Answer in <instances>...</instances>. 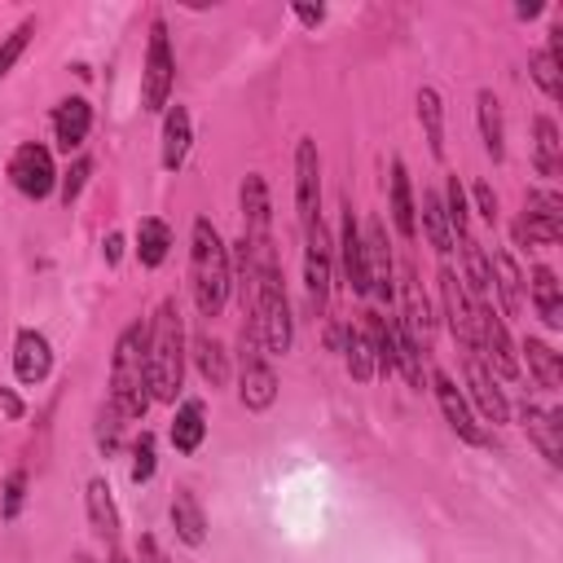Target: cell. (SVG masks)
Segmentation results:
<instances>
[{"label":"cell","instance_id":"obj_1","mask_svg":"<svg viewBox=\"0 0 563 563\" xmlns=\"http://www.w3.org/2000/svg\"><path fill=\"white\" fill-rule=\"evenodd\" d=\"M189 286H194V303L202 317H220L229 286H233V264H229V246L220 238V229L198 216L194 220V238H189Z\"/></svg>","mask_w":563,"mask_h":563},{"label":"cell","instance_id":"obj_2","mask_svg":"<svg viewBox=\"0 0 563 563\" xmlns=\"http://www.w3.org/2000/svg\"><path fill=\"white\" fill-rule=\"evenodd\" d=\"M145 365H150V396L176 400L185 378V325H180L176 299H163L145 330Z\"/></svg>","mask_w":563,"mask_h":563},{"label":"cell","instance_id":"obj_3","mask_svg":"<svg viewBox=\"0 0 563 563\" xmlns=\"http://www.w3.org/2000/svg\"><path fill=\"white\" fill-rule=\"evenodd\" d=\"M110 405H114L123 418H145V409L154 405L141 321L123 325V334H119V343H114V356H110Z\"/></svg>","mask_w":563,"mask_h":563},{"label":"cell","instance_id":"obj_4","mask_svg":"<svg viewBox=\"0 0 563 563\" xmlns=\"http://www.w3.org/2000/svg\"><path fill=\"white\" fill-rule=\"evenodd\" d=\"M238 400L246 409H268L277 400V374L264 361V347H260L251 321L242 325V339H238Z\"/></svg>","mask_w":563,"mask_h":563},{"label":"cell","instance_id":"obj_5","mask_svg":"<svg viewBox=\"0 0 563 563\" xmlns=\"http://www.w3.org/2000/svg\"><path fill=\"white\" fill-rule=\"evenodd\" d=\"M172 84H176V57H172V44H167V26L154 22L150 26V48H145V70H141V106L145 110H167Z\"/></svg>","mask_w":563,"mask_h":563},{"label":"cell","instance_id":"obj_6","mask_svg":"<svg viewBox=\"0 0 563 563\" xmlns=\"http://www.w3.org/2000/svg\"><path fill=\"white\" fill-rule=\"evenodd\" d=\"M330 268H334V251H330L325 224L312 220L303 229V290H308L312 312H325V303H330Z\"/></svg>","mask_w":563,"mask_h":563},{"label":"cell","instance_id":"obj_7","mask_svg":"<svg viewBox=\"0 0 563 563\" xmlns=\"http://www.w3.org/2000/svg\"><path fill=\"white\" fill-rule=\"evenodd\" d=\"M9 180H13V189L18 194H26V198H48L53 194V185H57V167H53V154L44 150V145H35V141H26V145H18L13 150V158H9Z\"/></svg>","mask_w":563,"mask_h":563},{"label":"cell","instance_id":"obj_8","mask_svg":"<svg viewBox=\"0 0 563 563\" xmlns=\"http://www.w3.org/2000/svg\"><path fill=\"white\" fill-rule=\"evenodd\" d=\"M515 238H519L523 246H532V242H541V246L559 242V238H563V202H559V194L532 189L528 202H523V216H519V224H515Z\"/></svg>","mask_w":563,"mask_h":563},{"label":"cell","instance_id":"obj_9","mask_svg":"<svg viewBox=\"0 0 563 563\" xmlns=\"http://www.w3.org/2000/svg\"><path fill=\"white\" fill-rule=\"evenodd\" d=\"M475 352H484L501 378H519V356H515V343L506 334V321L488 303H475Z\"/></svg>","mask_w":563,"mask_h":563},{"label":"cell","instance_id":"obj_10","mask_svg":"<svg viewBox=\"0 0 563 563\" xmlns=\"http://www.w3.org/2000/svg\"><path fill=\"white\" fill-rule=\"evenodd\" d=\"M295 207H299L303 229L312 220H321V154H317L312 136H303L295 150Z\"/></svg>","mask_w":563,"mask_h":563},{"label":"cell","instance_id":"obj_11","mask_svg":"<svg viewBox=\"0 0 563 563\" xmlns=\"http://www.w3.org/2000/svg\"><path fill=\"white\" fill-rule=\"evenodd\" d=\"M440 303H444V321H449V334L475 352V299L466 295L462 277L453 268H440Z\"/></svg>","mask_w":563,"mask_h":563},{"label":"cell","instance_id":"obj_12","mask_svg":"<svg viewBox=\"0 0 563 563\" xmlns=\"http://www.w3.org/2000/svg\"><path fill=\"white\" fill-rule=\"evenodd\" d=\"M365 277H369V295H378L383 303H391L396 295V264H391V246H387V229L383 220H369L365 233Z\"/></svg>","mask_w":563,"mask_h":563},{"label":"cell","instance_id":"obj_13","mask_svg":"<svg viewBox=\"0 0 563 563\" xmlns=\"http://www.w3.org/2000/svg\"><path fill=\"white\" fill-rule=\"evenodd\" d=\"M339 264L343 277L352 286V295H369V277H365V242H361V224L352 211V198H343V220H339Z\"/></svg>","mask_w":563,"mask_h":563},{"label":"cell","instance_id":"obj_14","mask_svg":"<svg viewBox=\"0 0 563 563\" xmlns=\"http://www.w3.org/2000/svg\"><path fill=\"white\" fill-rule=\"evenodd\" d=\"M431 387H435V400H440L444 422H449L466 444H484V431H479V422H475V413H471L466 396L457 391V383H453L444 369H435V374H431Z\"/></svg>","mask_w":563,"mask_h":563},{"label":"cell","instance_id":"obj_15","mask_svg":"<svg viewBox=\"0 0 563 563\" xmlns=\"http://www.w3.org/2000/svg\"><path fill=\"white\" fill-rule=\"evenodd\" d=\"M238 198H242V238H246V242H264V238H268V220H273L264 176H260V172H246Z\"/></svg>","mask_w":563,"mask_h":563},{"label":"cell","instance_id":"obj_16","mask_svg":"<svg viewBox=\"0 0 563 563\" xmlns=\"http://www.w3.org/2000/svg\"><path fill=\"white\" fill-rule=\"evenodd\" d=\"M466 387H471V400H475V409H479L488 422H506V418H510V405H506L501 387L493 383L488 365L479 361V352H466Z\"/></svg>","mask_w":563,"mask_h":563},{"label":"cell","instance_id":"obj_17","mask_svg":"<svg viewBox=\"0 0 563 563\" xmlns=\"http://www.w3.org/2000/svg\"><path fill=\"white\" fill-rule=\"evenodd\" d=\"M48 369H53V347H48V339H44L40 330H18V339H13V374H18L22 383H44Z\"/></svg>","mask_w":563,"mask_h":563},{"label":"cell","instance_id":"obj_18","mask_svg":"<svg viewBox=\"0 0 563 563\" xmlns=\"http://www.w3.org/2000/svg\"><path fill=\"white\" fill-rule=\"evenodd\" d=\"M92 128V106L84 97H62L57 110H53V136H57V150H79L84 136Z\"/></svg>","mask_w":563,"mask_h":563},{"label":"cell","instance_id":"obj_19","mask_svg":"<svg viewBox=\"0 0 563 563\" xmlns=\"http://www.w3.org/2000/svg\"><path fill=\"white\" fill-rule=\"evenodd\" d=\"M418 347L431 339V303H427V295H422V282L413 277V273H405V286H400V321H396Z\"/></svg>","mask_w":563,"mask_h":563},{"label":"cell","instance_id":"obj_20","mask_svg":"<svg viewBox=\"0 0 563 563\" xmlns=\"http://www.w3.org/2000/svg\"><path fill=\"white\" fill-rule=\"evenodd\" d=\"M189 136H194L189 110H185V106H167V114H163V167H167V172H180V167H185V158H189Z\"/></svg>","mask_w":563,"mask_h":563},{"label":"cell","instance_id":"obj_21","mask_svg":"<svg viewBox=\"0 0 563 563\" xmlns=\"http://www.w3.org/2000/svg\"><path fill=\"white\" fill-rule=\"evenodd\" d=\"M488 273H493V290H497V299H501V312L515 317V312L523 308V273H519L515 255H510V251H493Z\"/></svg>","mask_w":563,"mask_h":563},{"label":"cell","instance_id":"obj_22","mask_svg":"<svg viewBox=\"0 0 563 563\" xmlns=\"http://www.w3.org/2000/svg\"><path fill=\"white\" fill-rule=\"evenodd\" d=\"M523 431L528 440L541 449V457L550 466L563 462V444H559V413L554 409H537V405H523Z\"/></svg>","mask_w":563,"mask_h":563},{"label":"cell","instance_id":"obj_23","mask_svg":"<svg viewBox=\"0 0 563 563\" xmlns=\"http://www.w3.org/2000/svg\"><path fill=\"white\" fill-rule=\"evenodd\" d=\"M391 224H396L400 238H413L418 233V207H413L405 158H391Z\"/></svg>","mask_w":563,"mask_h":563},{"label":"cell","instance_id":"obj_24","mask_svg":"<svg viewBox=\"0 0 563 563\" xmlns=\"http://www.w3.org/2000/svg\"><path fill=\"white\" fill-rule=\"evenodd\" d=\"M475 119H479V136H484L488 158L501 163V158H506V123H501V101H497L488 88L475 97Z\"/></svg>","mask_w":563,"mask_h":563},{"label":"cell","instance_id":"obj_25","mask_svg":"<svg viewBox=\"0 0 563 563\" xmlns=\"http://www.w3.org/2000/svg\"><path fill=\"white\" fill-rule=\"evenodd\" d=\"M172 528H176V537L185 545H202L207 541V515H202V506H198V497L189 488H176V497H172Z\"/></svg>","mask_w":563,"mask_h":563},{"label":"cell","instance_id":"obj_26","mask_svg":"<svg viewBox=\"0 0 563 563\" xmlns=\"http://www.w3.org/2000/svg\"><path fill=\"white\" fill-rule=\"evenodd\" d=\"M167 251H172V229H167V220L145 216V220L136 224V260H141L145 268H158V264L167 260Z\"/></svg>","mask_w":563,"mask_h":563},{"label":"cell","instance_id":"obj_27","mask_svg":"<svg viewBox=\"0 0 563 563\" xmlns=\"http://www.w3.org/2000/svg\"><path fill=\"white\" fill-rule=\"evenodd\" d=\"M532 308H537V317L550 325V330H559L563 325V295H559V277L541 264V268H532Z\"/></svg>","mask_w":563,"mask_h":563},{"label":"cell","instance_id":"obj_28","mask_svg":"<svg viewBox=\"0 0 563 563\" xmlns=\"http://www.w3.org/2000/svg\"><path fill=\"white\" fill-rule=\"evenodd\" d=\"M189 356H194V365H198V374H202V383H207V387H224V383H229V352H224V343H220V339L198 334Z\"/></svg>","mask_w":563,"mask_h":563},{"label":"cell","instance_id":"obj_29","mask_svg":"<svg viewBox=\"0 0 563 563\" xmlns=\"http://www.w3.org/2000/svg\"><path fill=\"white\" fill-rule=\"evenodd\" d=\"M172 449L176 453H194L198 444H202V435H207V418H202V400H185L180 409H176V418H172Z\"/></svg>","mask_w":563,"mask_h":563},{"label":"cell","instance_id":"obj_30","mask_svg":"<svg viewBox=\"0 0 563 563\" xmlns=\"http://www.w3.org/2000/svg\"><path fill=\"white\" fill-rule=\"evenodd\" d=\"M88 519H92V528L110 541V545H119V510H114V497H110V484L106 479H88Z\"/></svg>","mask_w":563,"mask_h":563},{"label":"cell","instance_id":"obj_31","mask_svg":"<svg viewBox=\"0 0 563 563\" xmlns=\"http://www.w3.org/2000/svg\"><path fill=\"white\" fill-rule=\"evenodd\" d=\"M559 35H563V26L554 22V26H550V44H545L541 53H532V79L541 84V92H545L550 101L563 97V84H559Z\"/></svg>","mask_w":563,"mask_h":563},{"label":"cell","instance_id":"obj_32","mask_svg":"<svg viewBox=\"0 0 563 563\" xmlns=\"http://www.w3.org/2000/svg\"><path fill=\"white\" fill-rule=\"evenodd\" d=\"M523 356H528V369H532L537 387H541V391H559V383H563L559 352H554L550 343H541V339H528V343H523Z\"/></svg>","mask_w":563,"mask_h":563},{"label":"cell","instance_id":"obj_33","mask_svg":"<svg viewBox=\"0 0 563 563\" xmlns=\"http://www.w3.org/2000/svg\"><path fill=\"white\" fill-rule=\"evenodd\" d=\"M418 123L427 132L431 158H444V106H440V92L435 88H422L418 92Z\"/></svg>","mask_w":563,"mask_h":563},{"label":"cell","instance_id":"obj_34","mask_svg":"<svg viewBox=\"0 0 563 563\" xmlns=\"http://www.w3.org/2000/svg\"><path fill=\"white\" fill-rule=\"evenodd\" d=\"M422 229H427V242L435 246V255L453 251V229H449V216H444V198L435 189L422 194Z\"/></svg>","mask_w":563,"mask_h":563},{"label":"cell","instance_id":"obj_35","mask_svg":"<svg viewBox=\"0 0 563 563\" xmlns=\"http://www.w3.org/2000/svg\"><path fill=\"white\" fill-rule=\"evenodd\" d=\"M343 361H347V374L356 378V383H369L378 369H374V347H369V339H365V330H343Z\"/></svg>","mask_w":563,"mask_h":563},{"label":"cell","instance_id":"obj_36","mask_svg":"<svg viewBox=\"0 0 563 563\" xmlns=\"http://www.w3.org/2000/svg\"><path fill=\"white\" fill-rule=\"evenodd\" d=\"M532 128H537V172H541V176H559V167H563V158H559L563 141H559L554 119H545V114H541Z\"/></svg>","mask_w":563,"mask_h":563},{"label":"cell","instance_id":"obj_37","mask_svg":"<svg viewBox=\"0 0 563 563\" xmlns=\"http://www.w3.org/2000/svg\"><path fill=\"white\" fill-rule=\"evenodd\" d=\"M440 198H444V216H449L453 238H457V233H471V207H466V189H462L457 176H449V185H444Z\"/></svg>","mask_w":563,"mask_h":563},{"label":"cell","instance_id":"obj_38","mask_svg":"<svg viewBox=\"0 0 563 563\" xmlns=\"http://www.w3.org/2000/svg\"><path fill=\"white\" fill-rule=\"evenodd\" d=\"M31 35H35V18H26V22H18L4 40H0V79L13 70V62L26 53V44H31Z\"/></svg>","mask_w":563,"mask_h":563},{"label":"cell","instance_id":"obj_39","mask_svg":"<svg viewBox=\"0 0 563 563\" xmlns=\"http://www.w3.org/2000/svg\"><path fill=\"white\" fill-rule=\"evenodd\" d=\"M154 466H158V444H154L150 431H141L136 444H132V484L154 479Z\"/></svg>","mask_w":563,"mask_h":563},{"label":"cell","instance_id":"obj_40","mask_svg":"<svg viewBox=\"0 0 563 563\" xmlns=\"http://www.w3.org/2000/svg\"><path fill=\"white\" fill-rule=\"evenodd\" d=\"M88 172H92V163H88V158H75V163H70V172L62 176V202H66V207L79 198V189H84Z\"/></svg>","mask_w":563,"mask_h":563},{"label":"cell","instance_id":"obj_41","mask_svg":"<svg viewBox=\"0 0 563 563\" xmlns=\"http://www.w3.org/2000/svg\"><path fill=\"white\" fill-rule=\"evenodd\" d=\"M119 418H123V413H119L114 405H110V409L101 413V427H97V440H101V449H106V453H114V449H119Z\"/></svg>","mask_w":563,"mask_h":563},{"label":"cell","instance_id":"obj_42","mask_svg":"<svg viewBox=\"0 0 563 563\" xmlns=\"http://www.w3.org/2000/svg\"><path fill=\"white\" fill-rule=\"evenodd\" d=\"M22 493H26V475H22V471H13V475H9V484H4V519H13V515H18Z\"/></svg>","mask_w":563,"mask_h":563},{"label":"cell","instance_id":"obj_43","mask_svg":"<svg viewBox=\"0 0 563 563\" xmlns=\"http://www.w3.org/2000/svg\"><path fill=\"white\" fill-rule=\"evenodd\" d=\"M471 194H475V207H479V216L493 224V220H497V194H493V185H488V180H475V189H471Z\"/></svg>","mask_w":563,"mask_h":563},{"label":"cell","instance_id":"obj_44","mask_svg":"<svg viewBox=\"0 0 563 563\" xmlns=\"http://www.w3.org/2000/svg\"><path fill=\"white\" fill-rule=\"evenodd\" d=\"M136 550H141V563H172L154 537H141V545H136Z\"/></svg>","mask_w":563,"mask_h":563},{"label":"cell","instance_id":"obj_45","mask_svg":"<svg viewBox=\"0 0 563 563\" xmlns=\"http://www.w3.org/2000/svg\"><path fill=\"white\" fill-rule=\"evenodd\" d=\"M295 18H299L303 26H321V18H325V9H308V4H295Z\"/></svg>","mask_w":563,"mask_h":563},{"label":"cell","instance_id":"obj_46","mask_svg":"<svg viewBox=\"0 0 563 563\" xmlns=\"http://www.w3.org/2000/svg\"><path fill=\"white\" fill-rule=\"evenodd\" d=\"M119 251H123V233H110L106 238V264H119Z\"/></svg>","mask_w":563,"mask_h":563},{"label":"cell","instance_id":"obj_47","mask_svg":"<svg viewBox=\"0 0 563 563\" xmlns=\"http://www.w3.org/2000/svg\"><path fill=\"white\" fill-rule=\"evenodd\" d=\"M0 405H4V413H9V418H18V413H22V400H18L9 387H0Z\"/></svg>","mask_w":563,"mask_h":563},{"label":"cell","instance_id":"obj_48","mask_svg":"<svg viewBox=\"0 0 563 563\" xmlns=\"http://www.w3.org/2000/svg\"><path fill=\"white\" fill-rule=\"evenodd\" d=\"M110 563H136V559H128L123 550H114V554H110Z\"/></svg>","mask_w":563,"mask_h":563},{"label":"cell","instance_id":"obj_49","mask_svg":"<svg viewBox=\"0 0 563 563\" xmlns=\"http://www.w3.org/2000/svg\"><path fill=\"white\" fill-rule=\"evenodd\" d=\"M70 563H92V559H88V554H75V559H70Z\"/></svg>","mask_w":563,"mask_h":563}]
</instances>
